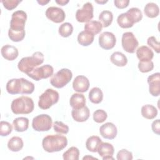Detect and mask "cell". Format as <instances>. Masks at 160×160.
<instances>
[{
	"label": "cell",
	"instance_id": "1",
	"mask_svg": "<svg viewBox=\"0 0 160 160\" xmlns=\"http://www.w3.org/2000/svg\"><path fill=\"white\" fill-rule=\"evenodd\" d=\"M26 19L27 14L24 11H16L12 14L8 31V36L11 41L19 42L24 38L26 34L24 26Z\"/></svg>",
	"mask_w": 160,
	"mask_h": 160
},
{
	"label": "cell",
	"instance_id": "2",
	"mask_svg": "<svg viewBox=\"0 0 160 160\" xmlns=\"http://www.w3.org/2000/svg\"><path fill=\"white\" fill-rule=\"evenodd\" d=\"M6 91L11 94H31L34 90V84L28 80L22 78L12 79L6 84Z\"/></svg>",
	"mask_w": 160,
	"mask_h": 160
},
{
	"label": "cell",
	"instance_id": "3",
	"mask_svg": "<svg viewBox=\"0 0 160 160\" xmlns=\"http://www.w3.org/2000/svg\"><path fill=\"white\" fill-rule=\"evenodd\" d=\"M68 144L67 138L60 134H51L44 137L42 141V148L48 152H58Z\"/></svg>",
	"mask_w": 160,
	"mask_h": 160
},
{
	"label": "cell",
	"instance_id": "4",
	"mask_svg": "<svg viewBox=\"0 0 160 160\" xmlns=\"http://www.w3.org/2000/svg\"><path fill=\"white\" fill-rule=\"evenodd\" d=\"M44 55L41 52L37 51L31 56L22 58L18 64V68L20 71L26 74L32 71L37 66L44 62Z\"/></svg>",
	"mask_w": 160,
	"mask_h": 160
},
{
	"label": "cell",
	"instance_id": "5",
	"mask_svg": "<svg viewBox=\"0 0 160 160\" xmlns=\"http://www.w3.org/2000/svg\"><path fill=\"white\" fill-rule=\"evenodd\" d=\"M34 108L32 99L28 97L22 96L14 99L11 105L12 112L15 114H27L31 113Z\"/></svg>",
	"mask_w": 160,
	"mask_h": 160
},
{
	"label": "cell",
	"instance_id": "6",
	"mask_svg": "<svg viewBox=\"0 0 160 160\" xmlns=\"http://www.w3.org/2000/svg\"><path fill=\"white\" fill-rule=\"evenodd\" d=\"M59 93L52 89H47L40 95L38 101V106L42 109H48L53 104L58 102Z\"/></svg>",
	"mask_w": 160,
	"mask_h": 160
},
{
	"label": "cell",
	"instance_id": "7",
	"mask_svg": "<svg viewBox=\"0 0 160 160\" xmlns=\"http://www.w3.org/2000/svg\"><path fill=\"white\" fill-rule=\"evenodd\" d=\"M72 73L69 69L62 68L58 71L50 79L51 85L56 88H62L70 82Z\"/></svg>",
	"mask_w": 160,
	"mask_h": 160
},
{
	"label": "cell",
	"instance_id": "8",
	"mask_svg": "<svg viewBox=\"0 0 160 160\" xmlns=\"http://www.w3.org/2000/svg\"><path fill=\"white\" fill-rule=\"evenodd\" d=\"M52 124L51 116L46 114H42L33 118L32 127L36 131H48L51 128Z\"/></svg>",
	"mask_w": 160,
	"mask_h": 160
},
{
	"label": "cell",
	"instance_id": "9",
	"mask_svg": "<svg viewBox=\"0 0 160 160\" xmlns=\"http://www.w3.org/2000/svg\"><path fill=\"white\" fill-rule=\"evenodd\" d=\"M54 69L49 64L43 65L39 68H36L27 75L35 81H40L42 79H46L53 74Z\"/></svg>",
	"mask_w": 160,
	"mask_h": 160
},
{
	"label": "cell",
	"instance_id": "10",
	"mask_svg": "<svg viewBox=\"0 0 160 160\" xmlns=\"http://www.w3.org/2000/svg\"><path fill=\"white\" fill-rule=\"evenodd\" d=\"M121 43L124 50L129 53H134L139 45L138 41L132 32L123 33Z\"/></svg>",
	"mask_w": 160,
	"mask_h": 160
},
{
	"label": "cell",
	"instance_id": "11",
	"mask_svg": "<svg viewBox=\"0 0 160 160\" xmlns=\"http://www.w3.org/2000/svg\"><path fill=\"white\" fill-rule=\"evenodd\" d=\"M93 6L91 2L84 4L82 8L77 10L76 19L79 22H88L93 18Z\"/></svg>",
	"mask_w": 160,
	"mask_h": 160
},
{
	"label": "cell",
	"instance_id": "12",
	"mask_svg": "<svg viewBox=\"0 0 160 160\" xmlns=\"http://www.w3.org/2000/svg\"><path fill=\"white\" fill-rule=\"evenodd\" d=\"M116 42L115 35L111 32L106 31L99 36V44L104 49L108 50L113 48Z\"/></svg>",
	"mask_w": 160,
	"mask_h": 160
},
{
	"label": "cell",
	"instance_id": "13",
	"mask_svg": "<svg viewBox=\"0 0 160 160\" xmlns=\"http://www.w3.org/2000/svg\"><path fill=\"white\" fill-rule=\"evenodd\" d=\"M46 16L48 19L55 23L62 22L66 18L63 9L55 6L49 7L46 11Z\"/></svg>",
	"mask_w": 160,
	"mask_h": 160
},
{
	"label": "cell",
	"instance_id": "14",
	"mask_svg": "<svg viewBox=\"0 0 160 160\" xmlns=\"http://www.w3.org/2000/svg\"><path fill=\"white\" fill-rule=\"evenodd\" d=\"M149 92L153 96H158L160 94V74L154 73L148 78Z\"/></svg>",
	"mask_w": 160,
	"mask_h": 160
},
{
	"label": "cell",
	"instance_id": "15",
	"mask_svg": "<svg viewBox=\"0 0 160 160\" xmlns=\"http://www.w3.org/2000/svg\"><path fill=\"white\" fill-rule=\"evenodd\" d=\"M99 132L104 138L113 139L117 135L118 130L116 126L113 123L108 122L100 127Z\"/></svg>",
	"mask_w": 160,
	"mask_h": 160
},
{
	"label": "cell",
	"instance_id": "16",
	"mask_svg": "<svg viewBox=\"0 0 160 160\" xmlns=\"http://www.w3.org/2000/svg\"><path fill=\"white\" fill-rule=\"evenodd\" d=\"M72 88L75 91L78 92H86L89 88V79L84 76H78L72 82Z\"/></svg>",
	"mask_w": 160,
	"mask_h": 160
},
{
	"label": "cell",
	"instance_id": "17",
	"mask_svg": "<svg viewBox=\"0 0 160 160\" xmlns=\"http://www.w3.org/2000/svg\"><path fill=\"white\" fill-rule=\"evenodd\" d=\"M97 152H98L99 155L102 158L103 160L114 159L112 155L114 152V149L113 146L110 143L102 142Z\"/></svg>",
	"mask_w": 160,
	"mask_h": 160
},
{
	"label": "cell",
	"instance_id": "18",
	"mask_svg": "<svg viewBox=\"0 0 160 160\" xmlns=\"http://www.w3.org/2000/svg\"><path fill=\"white\" fill-rule=\"evenodd\" d=\"M71 115L74 121L77 122H84L89 118L90 111L89 108L85 106L80 109H72Z\"/></svg>",
	"mask_w": 160,
	"mask_h": 160
},
{
	"label": "cell",
	"instance_id": "19",
	"mask_svg": "<svg viewBox=\"0 0 160 160\" xmlns=\"http://www.w3.org/2000/svg\"><path fill=\"white\" fill-rule=\"evenodd\" d=\"M1 52L2 57L8 61L14 60L18 58L19 54L18 49L15 46L9 44L3 46L1 48Z\"/></svg>",
	"mask_w": 160,
	"mask_h": 160
},
{
	"label": "cell",
	"instance_id": "20",
	"mask_svg": "<svg viewBox=\"0 0 160 160\" xmlns=\"http://www.w3.org/2000/svg\"><path fill=\"white\" fill-rule=\"evenodd\" d=\"M136 56L140 61H148L153 58L154 52L149 47L142 46L136 50Z\"/></svg>",
	"mask_w": 160,
	"mask_h": 160
},
{
	"label": "cell",
	"instance_id": "21",
	"mask_svg": "<svg viewBox=\"0 0 160 160\" xmlns=\"http://www.w3.org/2000/svg\"><path fill=\"white\" fill-rule=\"evenodd\" d=\"M69 103L72 109H78L82 108L86 104L85 96L81 93H74L71 96Z\"/></svg>",
	"mask_w": 160,
	"mask_h": 160
},
{
	"label": "cell",
	"instance_id": "22",
	"mask_svg": "<svg viewBox=\"0 0 160 160\" xmlns=\"http://www.w3.org/2000/svg\"><path fill=\"white\" fill-rule=\"evenodd\" d=\"M110 60L112 63L119 67L125 66L128 63L126 56L121 52L116 51L113 52L110 57Z\"/></svg>",
	"mask_w": 160,
	"mask_h": 160
},
{
	"label": "cell",
	"instance_id": "23",
	"mask_svg": "<svg viewBox=\"0 0 160 160\" xmlns=\"http://www.w3.org/2000/svg\"><path fill=\"white\" fill-rule=\"evenodd\" d=\"M14 130L17 132L26 131L29 127V119L25 117H19L12 122Z\"/></svg>",
	"mask_w": 160,
	"mask_h": 160
},
{
	"label": "cell",
	"instance_id": "24",
	"mask_svg": "<svg viewBox=\"0 0 160 160\" xmlns=\"http://www.w3.org/2000/svg\"><path fill=\"white\" fill-rule=\"evenodd\" d=\"M94 39V35L86 31L80 32L78 36V41L79 44L83 46L90 45L93 42Z\"/></svg>",
	"mask_w": 160,
	"mask_h": 160
},
{
	"label": "cell",
	"instance_id": "25",
	"mask_svg": "<svg viewBox=\"0 0 160 160\" xmlns=\"http://www.w3.org/2000/svg\"><path fill=\"white\" fill-rule=\"evenodd\" d=\"M102 140L99 136H92L88 138L86 140V147L88 151L92 152H96L98 151V148Z\"/></svg>",
	"mask_w": 160,
	"mask_h": 160
},
{
	"label": "cell",
	"instance_id": "26",
	"mask_svg": "<svg viewBox=\"0 0 160 160\" xmlns=\"http://www.w3.org/2000/svg\"><path fill=\"white\" fill-rule=\"evenodd\" d=\"M23 141L21 138L18 136H13L8 142V149L13 152H18L22 149L23 148Z\"/></svg>",
	"mask_w": 160,
	"mask_h": 160
},
{
	"label": "cell",
	"instance_id": "27",
	"mask_svg": "<svg viewBox=\"0 0 160 160\" xmlns=\"http://www.w3.org/2000/svg\"><path fill=\"white\" fill-rule=\"evenodd\" d=\"M84 31H88L94 35L99 34L102 28V25L100 21H90L84 25Z\"/></svg>",
	"mask_w": 160,
	"mask_h": 160
},
{
	"label": "cell",
	"instance_id": "28",
	"mask_svg": "<svg viewBox=\"0 0 160 160\" xmlns=\"http://www.w3.org/2000/svg\"><path fill=\"white\" fill-rule=\"evenodd\" d=\"M142 116L148 119H152L158 115L157 109L151 104H146L141 108Z\"/></svg>",
	"mask_w": 160,
	"mask_h": 160
},
{
	"label": "cell",
	"instance_id": "29",
	"mask_svg": "<svg viewBox=\"0 0 160 160\" xmlns=\"http://www.w3.org/2000/svg\"><path fill=\"white\" fill-rule=\"evenodd\" d=\"M144 14L146 16L150 18H154L159 15V6L154 2H148L145 5L144 9Z\"/></svg>",
	"mask_w": 160,
	"mask_h": 160
},
{
	"label": "cell",
	"instance_id": "30",
	"mask_svg": "<svg viewBox=\"0 0 160 160\" xmlns=\"http://www.w3.org/2000/svg\"><path fill=\"white\" fill-rule=\"evenodd\" d=\"M89 99L94 104L100 103L103 99V93L101 89L98 87L92 88L89 92Z\"/></svg>",
	"mask_w": 160,
	"mask_h": 160
},
{
	"label": "cell",
	"instance_id": "31",
	"mask_svg": "<svg viewBox=\"0 0 160 160\" xmlns=\"http://www.w3.org/2000/svg\"><path fill=\"white\" fill-rule=\"evenodd\" d=\"M99 19L101 22L102 27L107 28L112 23L113 19V14L110 11H102L99 16Z\"/></svg>",
	"mask_w": 160,
	"mask_h": 160
},
{
	"label": "cell",
	"instance_id": "32",
	"mask_svg": "<svg viewBox=\"0 0 160 160\" xmlns=\"http://www.w3.org/2000/svg\"><path fill=\"white\" fill-rule=\"evenodd\" d=\"M126 13L134 24L139 22L142 18V12L138 8H131Z\"/></svg>",
	"mask_w": 160,
	"mask_h": 160
},
{
	"label": "cell",
	"instance_id": "33",
	"mask_svg": "<svg viewBox=\"0 0 160 160\" xmlns=\"http://www.w3.org/2000/svg\"><path fill=\"white\" fill-rule=\"evenodd\" d=\"M62 158L64 160H78L79 151L76 147L72 146L63 153Z\"/></svg>",
	"mask_w": 160,
	"mask_h": 160
},
{
	"label": "cell",
	"instance_id": "34",
	"mask_svg": "<svg viewBox=\"0 0 160 160\" xmlns=\"http://www.w3.org/2000/svg\"><path fill=\"white\" fill-rule=\"evenodd\" d=\"M117 22L119 26L122 28H129L134 25V23L131 21L126 12L122 13L118 16Z\"/></svg>",
	"mask_w": 160,
	"mask_h": 160
},
{
	"label": "cell",
	"instance_id": "35",
	"mask_svg": "<svg viewBox=\"0 0 160 160\" xmlns=\"http://www.w3.org/2000/svg\"><path fill=\"white\" fill-rule=\"evenodd\" d=\"M59 34L63 38H67L71 35L73 31L72 25L69 22H64L59 28Z\"/></svg>",
	"mask_w": 160,
	"mask_h": 160
},
{
	"label": "cell",
	"instance_id": "36",
	"mask_svg": "<svg viewBox=\"0 0 160 160\" xmlns=\"http://www.w3.org/2000/svg\"><path fill=\"white\" fill-rule=\"evenodd\" d=\"M92 117L93 120L95 122L101 123L105 121V120L107 119L108 114L107 112L103 109H97L94 112Z\"/></svg>",
	"mask_w": 160,
	"mask_h": 160
},
{
	"label": "cell",
	"instance_id": "37",
	"mask_svg": "<svg viewBox=\"0 0 160 160\" xmlns=\"http://www.w3.org/2000/svg\"><path fill=\"white\" fill-rule=\"evenodd\" d=\"M54 131L59 134H66L69 132V127L62 121H56L53 124Z\"/></svg>",
	"mask_w": 160,
	"mask_h": 160
},
{
	"label": "cell",
	"instance_id": "38",
	"mask_svg": "<svg viewBox=\"0 0 160 160\" xmlns=\"http://www.w3.org/2000/svg\"><path fill=\"white\" fill-rule=\"evenodd\" d=\"M12 130V125L7 122L1 121L0 122V135L1 136H8Z\"/></svg>",
	"mask_w": 160,
	"mask_h": 160
},
{
	"label": "cell",
	"instance_id": "39",
	"mask_svg": "<svg viewBox=\"0 0 160 160\" xmlns=\"http://www.w3.org/2000/svg\"><path fill=\"white\" fill-rule=\"evenodd\" d=\"M138 68L141 72L145 73L151 71L154 68V63L152 61H140L138 63Z\"/></svg>",
	"mask_w": 160,
	"mask_h": 160
},
{
	"label": "cell",
	"instance_id": "40",
	"mask_svg": "<svg viewBox=\"0 0 160 160\" xmlns=\"http://www.w3.org/2000/svg\"><path fill=\"white\" fill-rule=\"evenodd\" d=\"M118 160H131L132 159V154L127 149H121L117 153Z\"/></svg>",
	"mask_w": 160,
	"mask_h": 160
},
{
	"label": "cell",
	"instance_id": "41",
	"mask_svg": "<svg viewBox=\"0 0 160 160\" xmlns=\"http://www.w3.org/2000/svg\"><path fill=\"white\" fill-rule=\"evenodd\" d=\"M21 2V0H4L1 1L4 7L8 10H12L16 8L19 3Z\"/></svg>",
	"mask_w": 160,
	"mask_h": 160
},
{
	"label": "cell",
	"instance_id": "42",
	"mask_svg": "<svg viewBox=\"0 0 160 160\" xmlns=\"http://www.w3.org/2000/svg\"><path fill=\"white\" fill-rule=\"evenodd\" d=\"M148 44L157 53H159L160 52V44L159 42L158 41L154 36H151L148 38L147 40Z\"/></svg>",
	"mask_w": 160,
	"mask_h": 160
},
{
	"label": "cell",
	"instance_id": "43",
	"mask_svg": "<svg viewBox=\"0 0 160 160\" xmlns=\"http://www.w3.org/2000/svg\"><path fill=\"white\" fill-rule=\"evenodd\" d=\"M114 5L119 9H124L128 6L129 1V0H114Z\"/></svg>",
	"mask_w": 160,
	"mask_h": 160
},
{
	"label": "cell",
	"instance_id": "44",
	"mask_svg": "<svg viewBox=\"0 0 160 160\" xmlns=\"http://www.w3.org/2000/svg\"><path fill=\"white\" fill-rule=\"evenodd\" d=\"M151 128L153 132L155 134L159 135L160 134V122L159 119H158L154 121L151 124Z\"/></svg>",
	"mask_w": 160,
	"mask_h": 160
},
{
	"label": "cell",
	"instance_id": "45",
	"mask_svg": "<svg viewBox=\"0 0 160 160\" xmlns=\"http://www.w3.org/2000/svg\"><path fill=\"white\" fill-rule=\"evenodd\" d=\"M56 2L61 6H64L69 2L68 0H56Z\"/></svg>",
	"mask_w": 160,
	"mask_h": 160
},
{
	"label": "cell",
	"instance_id": "46",
	"mask_svg": "<svg viewBox=\"0 0 160 160\" xmlns=\"http://www.w3.org/2000/svg\"><path fill=\"white\" fill-rule=\"evenodd\" d=\"M49 1H50L49 0H47V1H46V0H40V1L38 0V1H37V2H38L40 5H42V6H44V5L48 4Z\"/></svg>",
	"mask_w": 160,
	"mask_h": 160
},
{
	"label": "cell",
	"instance_id": "47",
	"mask_svg": "<svg viewBox=\"0 0 160 160\" xmlns=\"http://www.w3.org/2000/svg\"><path fill=\"white\" fill-rule=\"evenodd\" d=\"M95 2L99 4H105L108 2V1H95Z\"/></svg>",
	"mask_w": 160,
	"mask_h": 160
},
{
	"label": "cell",
	"instance_id": "48",
	"mask_svg": "<svg viewBox=\"0 0 160 160\" xmlns=\"http://www.w3.org/2000/svg\"><path fill=\"white\" fill-rule=\"evenodd\" d=\"M89 159V158H92V159H98L97 158H93V157H89V156H85V157H84L83 158H82V159Z\"/></svg>",
	"mask_w": 160,
	"mask_h": 160
}]
</instances>
